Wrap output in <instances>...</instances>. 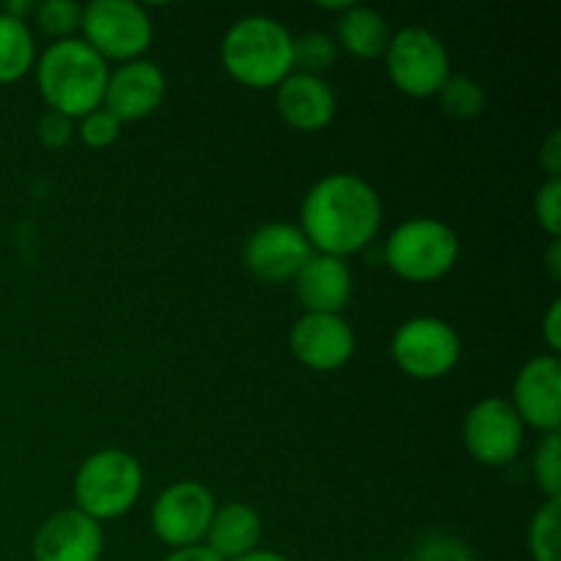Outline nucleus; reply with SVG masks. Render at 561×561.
<instances>
[{
	"mask_svg": "<svg viewBox=\"0 0 561 561\" xmlns=\"http://www.w3.org/2000/svg\"><path fill=\"white\" fill-rule=\"evenodd\" d=\"M561 499H546L531 515L526 542L531 561H561Z\"/></svg>",
	"mask_w": 561,
	"mask_h": 561,
	"instance_id": "412c9836",
	"label": "nucleus"
},
{
	"mask_svg": "<svg viewBox=\"0 0 561 561\" xmlns=\"http://www.w3.org/2000/svg\"><path fill=\"white\" fill-rule=\"evenodd\" d=\"M524 422L510 400L485 398L469 409L463 420V447L485 469H502L518 458L524 447Z\"/></svg>",
	"mask_w": 561,
	"mask_h": 561,
	"instance_id": "9d476101",
	"label": "nucleus"
},
{
	"mask_svg": "<svg viewBox=\"0 0 561 561\" xmlns=\"http://www.w3.org/2000/svg\"><path fill=\"white\" fill-rule=\"evenodd\" d=\"M219 58L239 85L268 91L294 71V33L274 16L247 14L228 27Z\"/></svg>",
	"mask_w": 561,
	"mask_h": 561,
	"instance_id": "7ed1b4c3",
	"label": "nucleus"
},
{
	"mask_svg": "<svg viewBox=\"0 0 561 561\" xmlns=\"http://www.w3.org/2000/svg\"><path fill=\"white\" fill-rule=\"evenodd\" d=\"M389 22L381 11L370 9V5H356L351 3L348 9L340 14L337 20V47H343L345 53L354 55V58L373 60L381 58L389 47Z\"/></svg>",
	"mask_w": 561,
	"mask_h": 561,
	"instance_id": "6ab92c4d",
	"label": "nucleus"
},
{
	"mask_svg": "<svg viewBox=\"0 0 561 561\" xmlns=\"http://www.w3.org/2000/svg\"><path fill=\"white\" fill-rule=\"evenodd\" d=\"M82 42L104 60H140L153 42V22L135 0H91L82 5Z\"/></svg>",
	"mask_w": 561,
	"mask_h": 561,
	"instance_id": "423d86ee",
	"label": "nucleus"
},
{
	"mask_svg": "<svg viewBox=\"0 0 561 561\" xmlns=\"http://www.w3.org/2000/svg\"><path fill=\"white\" fill-rule=\"evenodd\" d=\"M340 47L334 36L321 31H307L294 36V71L323 77V71L337 64Z\"/></svg>",
	"mask_w": 561,
	"mask_h": 561,
	"instance_id": "4be33fe9",
	"label": "nucleus"
},
{
	"mask_svg": "<svg viewBox=\"0 0 561 561\" xmlns=\"http://www.w3.org/2000/svg\"><path fill=\"white\" fill-rule=\"evenodd\" d=\"M294 290L305 312L343 316L354 296V274L343 257L312 252L310 261L294 277Z\"/></svg>",
	"mask_w": 561,
	"mask_h": 561,
	"instance_id": "f3484780",
	"label": "nucleus"
},
{
	"mask_svg": "<svg viewBox=\"0 0 561 561\" xmlns=\"http://www.w3.org/2000/svg\"><path fill=\"white\" fill-rule=\"evenodd\" d=\"M217 510V499L203 482L181 480L164 488L151 504V529L168 548L201 546Z\"/></svg>",
	"mask_w": 561,
	"mask_h": 561,
	"instance_id": "1a4fd4ad",
	"label": "nucleus"
},
{
	"mask_svg": "<svg viewBox=\"0 0 561 561\" xmlns=\"http://www.w3.org/2000/svg\"><path fill=\"white\" fill-rule=\"evenodd\" d=\"M460 257V239L436 217H414L400 222L383 244V263L400 279L414 285L447 277Z\"/></svg>",
	"mask_w": 561,
	"mask_h": 561,
	"instance_id": "39448f33",
	"label": "nucleus"
},
{
	"mask_svg": "<svg viewBox=\"0 0 561 561\" xmlns=\"http://www.w3.org/2000/svg\"><path fill=\"white\" fill-rule=\"evenodd\" d=\"M290 354L312 373L343 370L356 354V334L343 316L305 312L290 327Z\"/></svg>",
	"mask_w": 561,
	"mask_h": 561,
	"instance_id": "f8f14e48",
	"label": "nucleus"
},
{
	"mask_svg": "<svg viewBox=\"0 0 561 561\" xmlns=\"http://www.w3.org/2000/svg\"><path fill=\"white\" fill-rule=\"evenodd\" d=\"M531 474L546 499H561V438L559 433H546L531 458Z\"/></svg>",
	"mask_w": 561,
	"mask_h": 561,
	"instance_id": "393cba45",
	"label": "nucleus"
},
{
	"mask_svg": "<svg viewBox=\"0 0 561 561\" xmlns=\"http://www.w3.org/2000/svg\"><path fill=\"white\" fill-rule=\"evenodd\" d=\"M310 255L312 247L307 244L305 233L299 230V225L290 222L261 225L244 241L247 272L266 285L294 283Z\"/></svg>",
	"mask_w": 561,
	"mask_h": 561,
	"instance_id": "9b49d317",
	"label": "nucleus"
},
{
	"mask_svg": "<svg viewBox=\"0 0 561 561\" xmlns=\"http://www.w3.org/2000/svg\"><path fill=\"white\" fill-rule=\"evenodd\" d=\"M36 66L31 25L0 11V85L20 82Z\"/></svg>",
	"mask_w": 561,
	"mask_h": 561,
	"instance_id": "aec40b11",
	"label": "nucleus"
},
{
	"mask_svg": "<svg viewBox=\"0 0 561 561\" xmlns=\"http://www.w3.org/2000/svg\"><path fill=\"white\" fill-rule=\"evenodd\" d=\"M510 405L524 427L559 433L561 425V362L553 354L531 356L513 381Z\"/></svg>",
	"mask_w": 561,
	"mask_h": 561,
	"instance_id": "ddd939ff",
	"label": "nucleus"
},
{
	"mask_svg": "<svg viewBox=\"0 0 561 561\" xmlns=\"http://www.w3.org/2000/svg\"><path fill=\"white\" fill-rule=\"evenodd\" d=\"M383 206L373 184L356 173H329L301 201L299 230L318 255L348 257L376 241Z\"/></svg>",
	"mask_w": 561,
	"mask_h": 561,
	"instance_id": "f257e3e1",
	"label": "nucleus"
},
{
	"mask_svg": "<svg viewBox=\"0 0 561 561\" xmlns=\"http://www.w3.org/2000/svg\"><path fill=\"white\" fill-rule=\"evenodd\" d=\"M142 463L118 447L96 449L80 463L75 474V507L96 524L129 513L142 493Z\"/></svg>",
	"mask_w": 561,
	"mask_h": 561,
	"instance_id": "20e7f679",
	"label": "nucleus"
},
{
	"mask_svg": "<svg viewBox=\"0 0 561 561\" xmlns=\"http://www.w3.org/2000/svg\"><path fill=\"white\" fill-rule=\"evenodd\" d=\"M411 561H474V553L453 535H427L416 542Z\"/></svg>",
	"mask_w": 561,
	"mask_h": 561,
	"instance_id": "cd10ccee",
	"label": "nucleus"
},
{
	"mask_svg": "<svg viewBox=\"0 0 561 561\" xmlns=\"http://www.w3.org/2000/svg\"><path fill=\"white\" fill-rule=\"evenodd\" d=\"M546 268L548 274H551L553 283H559L561 279V241L559 239H551V247H548L546 252Z\"/></svg>",
	"mask_w": 561,
	"mask_h": 561,
	"instance_id": "473e14b6",
	"label": "nucleus"
},
{
	"mask_svg": "<svg viewBox=\"0 0 561 561\" xmlns=\"http://www.w3.org/2000/svg\"><path fill=\"white\" fill-rule=\"evenodd\" d=\"M33 20L38 31L53 36L55 42H64V38H75V33L80 31L82 5L77 0H42L33 9Z\"/></svg>",
	"mask_w": 561,
	"mask_h": 561,
	"instance_id": "b1692460",
	"label": "nucleus"
},
{
	"mask_svg": "<svg viewBox=\"0 0 561 561\" xmlns=\"http://www.w3.org/2000/svg\"><path fill=\"white\" fill-rule=\"evenodd\" d=\"M263 537V520L255 507L244 502H230L214 510L203 546L211 548L222 561H236L257 551Z\"/></svg>",
	"mask_w": 561,
	"mask_h": 561,
	"instance_id": "a211bd4d",
	"label": "nucleus"
},
{
	"mask_svg": "<svg viewBox=\"0 0 561 561\" xmlns=\"http://www.w3.org/2000/svg\"><path fill=\"white\" fill-rule=\"evenodd\" d=\"M36 88L53 113L80 121L102 107L110 66L82 38L53 42L36 58Z\"/></svg>",
	"mask_w": 561,
	"mask_h": 561,
	"instance_id": "f03ea898",
	"label": "nucleus"
},
{
	"mask_svg": "<svg viewBox=\"0 0 561 561\" xmlns=\"http://www.w3.org/2000/svg\"><path fill=\"white\" fill-rule=\"evenodd\" d=\"M75 129L77 121L66 118V115L60 113H53V110H47L36 124L38 140H42V146L49 148V151H58V148L69 146L71 137H75Z\"/></svg>",
	"mask_w": 561,
	"mask_h": 561,
	"instance_id": "c85d7f7f",
	"label": "nucleus"
},
{
	"mask_svg": "<svg viewBox=\"0 0 561 561\" xmlns=\"http://www.w3.org/2000/svg\"><path fill=\"white\" fill-rule=\"evenodd\" d=\"M535 219L551 239L561 236V179H546L535 192Z\"/></svg>",
	"mask_w": 561,
	"mask_h": 561,
	"instance_id": "bb28decb",
	"label": "nucleus"
},
{
	"mask_svg": "<svg viewBox=\"0 0 561 561\" xmlns=\"http://www.w3.org/2000/svg\"><path fill=\"white\" fill-rule=\"evenodd\" d=\"M121 121L115 118L113 113H107L104 107L93 110V113L82 115L80 121H77V135H80L82 146L93 148V151H102V148L113 146L115 140H118L121 135Z\"/></svg>",
	"mask_w": 561,
	"mask_h": 561,
	"instance_id": "a878e982",
	"label": "nucleus"
},
{
	"mask_svg": "<svg viewBox=\"0 0 561 561\" xmlns=\"http://www.w3.org/2000/svg\"><path fill=\"white\" fill-rule=\"evenodd\" d=\"M540 334H542V343H546L548 354L559 356L561 351V299H557L548 305L546 316L540 321Z\"/></svg>",
	"mask_w": 561,
	"mask_h": 561,
	"instance_id": "c756f323",
	"label": "nucleus"
},
{
	"mask_svg": "<svg viewBox=\"0 0 561 561\" xmlns=\"http://www.w3.org/2000/svg\"><path fill=\"white\" fill-rule=\"evenodd\" d=\"M463 343L444 318L416 316L400 323L392 334V359L400 373L414 381H438L458 367Z\"/></svg>",
	"mask_w": 561,
	"mask_h": 561,
	"instance_id": "6e6552de",
	"label": "nucleus"
},
{
	"mask_svg": "<svg viewBox=\"0 0 561 561\" xmlns=\"http://www.w3.org/2000/svg\"><path fill=\"white\" fill-rule=\"evenodd\" d=\"M540 168L546 179H561V131L553 129L540 142Z\"/></svg>",
	"mask_w": 561,
	"mask_h": 561,
	"instance_id": "7c9ffc66",
	"label": "nucleus"
},
{
	"mask_svg": "<svg viewBox=\"0 0 561 561\" xmlns=\"http://www.w3.org/2000/svg\"><path fill=\"white\" fill-rule=\"evenodd\" d=\"M168 93V77L153 60H129L110 71L102 107L113 113L121 124L142 121L157 113Z\"/></svg>",
	"mask_w": 561,
	"mask_h": 561,
	"instance_id": "2eb2a0df",
	"label": "nucleus"
},
{
	"mask_svg": "<svg viewBox=\"0 0 561 561\" xmlns=\"http://www.w3.org/2000/svg\"><path fill=\"white\" fill-rule=\"evenodd\" d=\"M274 91L279 118L296 131H323L337 113V96L323 77L290 71Z\"/></svg>",
	"mask_w": 561,
	"mask_h": 561,
	"instance_id": "dca6fc26",
	"label": "nucleus"
},
{
	"mask_svg": "<svg viewBox=\"0 0 561 561\" xmlns=\"http://www.w3.org/2000/svg\"><path fill=\"white\" fill-rule=\"evenodd\" d=\"M236 561H290V559L283 557V553H277V551H263V548H257V551L247 553V557H241Z\"/></svg>",
	"mask_w": 561,
	"mask_h": 561,
	"instance_id": "72a5a7b5",
	"label": "nucleus"
},
{
	"mask_svg": "<svg viewBox=\"0 0 561 561\" xmlns=\"http://www.w3.org/2000/svg\"><path fill=\"white\" fill-rule=\"evenodd\" d=\"M104 529L77 507L49 515L33 537V561H102Z\"/></svg>",
	"mask_w": 561,
	"mask_h": 561,
	"instance_id": "4468645a",
	"label": "nucleus"
},
{
	"mask_svg": "<svg viewBox=\"0 0 561 561\" xmlns=\"http://www.w3.org/2000/svg\"><path fill=\"white\" fill-rule=\"evenodd\" d=\"M387 75L400 93L411 99H431L453 75L447 44L427 27H400L383 53Z\"/></svg>",
	"mask_w": 561,
	"mask_h": 561,
	"instance_id": "0eeeda50",
	"label": "nucleus"
},
{
	"mask_svg": "<svg viewBox=\"0 0 561 561\" xmlns=\"http://www.w3.org/2000/svg\"><path fill=\"white\" fill-rule=\"evenodd\" d=\"M162 561H222L217 557V553L211 551V548H206L201 542V546H190V548H175V551H170L168 557Z\"/></svg>",
	"mask_w": 561,
	"mask_h": 561,
	"instance_id": "2f4dec72",
	"label": "nucleus"
},
{
	"mask_svg": "<svg viewBox=\"0 0 561 561\" xmlns=\"http://www.w3.org/2000/svg\"><path fill=\"white\" fill-rule=\"evenodd\" d=\"M436 96L444 113H449L453 118L474 121L485 110V91H482L480 82L466 75H449V80L444 82Z\"/></svg>",
	"mask_w": 561,
	"mask_h": 561,
	"instance_id": "5701e85b",
	"label": "nucleus"
}]
</instances>
